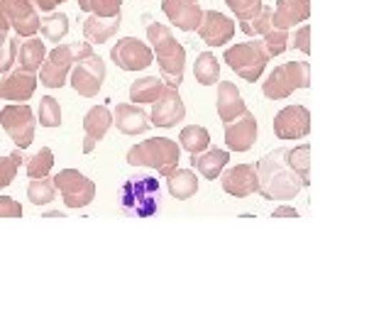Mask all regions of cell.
I'll return each mask as SVG.
<instances>
[{
  "label": "cell",
  "instance_id": "obj_30",
  "mask_svg": "<svg viewBox=\"0 0 391 330\" xmlns=\"http://www.w3.org/2000/svg\"><path fill=\"white\" fill-rule=\"evenodd\" d=\"M194 76L201 86H213V84H218L220 81V64L211 54V51H203V54L196 56Z\"/></svg>",
  "mask_w": 391,
  "mask_h": 330
},
{
  "label": "cell",
  "instance_id": "obj_31",
  "mask_svg": "<svg viewBox=\"0 0 391 330\" xmlns=\"http://www.w3.org/2000/svg\"><path fill=\"white\" fill-rule=\"evenodd\" d=\"M27 199L30 204L34 206H46L56 199V186H54V179H46V176H39V179H32L30 186H27Z\"/></svg>",
  "mask_w": 391,
  "mask_h": 330
},
{
  "label": "cell",
  "instance_id": "obj_24",
  "mask_svg": "<svg viewBox=\"0 0 391 330\" xmlns=\"http://www.w3.org/2000/svg\"><path fill=\"white\" fill-rule=\"evenodd\" d=\"M46 56V47L42 39L37 37H27V42L17 44V56H15V66L22 69V71H39Z\"/></svg>",
  "mask_w": 391,
  "mask_h": 330
},
{
  "label": "cell",
  "instance_id": "obj_22",
  "mask_svg": "<svg viewBox=\"0 0 391 330\" xmlns=\"http://www.w3.org/2000/svg\"><path fill=\"white\" fill-rule=\"evenodd\" d=\"M120 22H122V15L101 17V15L89 13L84 25H81V30H84V37L89 39L91 44H103V42H108L113 34H118Z\"/></svg>",
  "mask_w": 391,
  "mask_h": 330
},
{
  "label": "cell",
  "instance_id": "obj_43",
  "mask_svg": "<svg viewBox=\"0 0 391 330\" xmlns=\"http://www.w3.org/2000/svg\"><path fill=\"white\" fill-rule=\"evenodd\" d=\"M34 8L42 10V13H51V10H56V5L66 3V0H32Z\"/></svg>",
  "mask_w": 391,
  "mask_h": 330
},
{
  "label": "cell",
  "instance_id": "obj_8",
  "mask_svg": "<svg viewBox=\"0 0 391 330\" xmlns=\"http://www.w3.org/2000/svg\"><path fill=\"white\" fill-rule=\"evenodd\" d=\"M0 125H3V130L13 137V142L20 149H27L34 142L37 120H34L32 108L25 106V103H10V106L0 110Z\"/></svg>",
  "mask_w": 391,
  "mask_h": 330
},
{
  "label": "cell",
  "instance_id": "obj_39",
  "mask_svg": "<svg viewBox=\"0 0 391 330\" xmlns=\"http://www.w3.org/2000/svg\"><path fill=\"white\" fill-rule=\"evenodd\" d=\"M17 44H20V37H10L0 44V74H8L10 69L15 66V56H17Z\"/></svg>",
  "mask_w": 391,
  "mask_h": 330
},
{
  "label": "cell",
  "instance_id": "obj_27",
  "mask_svg": "<svg viewBox=\"0 0 391 330\" xmlns=\"http://www.w3.org/2000/svg\"><path fill=\"white\" fill-rule=\"evenodd\" d=\"M164 81L159 76H142L137 81H132L130 86V101L137 103V106H144V103H154L157 98L164 91Z\"/></svg>",
  "mask_w": 391,
  "mask_h": 330
},
{
  "label": "cell",
  "instance_id": "obj_14",
  "mask_svg": "<svg viewBox=\"0 0 391 330\" xmlns=\"http://www.w3.org/2000/svg\"><path fill=\"white\" fill-rule=\"evenodd\" d=\"M196 32L201 34V39L208 47H225V42L235 37V22L218 10H208V13H203Z\"/></svg>",
  "mask_w": 391,
  "mask_h": 330
},
{
  "label": "cell",
  "instance_id": "obj_38",
  "mask_svg": "<svg viewBox=\"0 0 391 330\" xmlns=\"http://www.w3.org/2000/svg\"><path fill=\"white\" fill-rule=\"evenodd\" d=\"M225 3H227V8L235 13L237 22L254 17L262 10V5H264V3H259V0H225Z\"/></svg>",
  "mask_w": 391,
  "mask_h": 330
},
{
  "label": "cell",
  "instance_id": "obj_15",
  "mask_svg": "<svg viewBox=\"0 0 391 330\" xmlns=\"http://www.w3.org/2000/svg\"><path fill=\"white\" fill-rule=\"evenodd\" d=\"M257 142V118L244 110L240 118L225 123V144L230 152H247Z\"/></svg>",
  "mask_w": 391,
  "mask_h": 330
},
{
  "label": "cell",
  "instance_id": "obj_40",
  "mask_svg": "<svg viewBox=\"0 0 391 330\" xmlns=\"http://www.w3.org/2000/svg\"><path fill=\"white\" fill-rule=\"evenodd\" d=\"M120 10H122V0H89V5H86V13L101 15V17L120 15Z\"/></svg>",
  "mask_w": 391,
  "mask_h": 330
},
{
  "label": "cell",
  "instance_id": "obj_44",
  "mask_svg": "<svg viewBox=\"0 0 391 330\" xmlns=\"http://www.w3.org/2000/svg\"><path fill=\"white\" fill-rule=\"evenodd\" d=\"M8 32H10V20H8V15H5L3 5H0V44L8 39Z\"/></svg>",
  "mask_w": 391,
  "mask_h": 330
},
{
  "label": "cell",
  "instance_id": "obj_18",
  "mask_svg": "<svg viewBox=\"0 0 391 330\" xmlns=\"http://www.w3.org/2000/svg\"><path fill=\"white\" fill-rule=\"evenodd\" d=\"M223 191L235 199H244V196H252L259 189V181H257V166L254 164H237L232 169H227L223 176Z\"/></svg>",
  "mask_w": 391,
  "mask_h": 330
},
{
  "label": "cell",
  "instance_id": "obj_26",
  "mask_svg": "<svg viewBox=\"0 0 391 330\" xmlns=\"http://www.w3.org/2000/svg\"><path fill=\"white\" fill-rule=\"evenodd\" d=\"M227 159H230V154H227L225 149L213 147V149H203L201 154H194L191 164H194L196 169L208 179V181H213V179H218L220 174H223Z\"/></svg>",
  "mask_w": 391,
  "mask_h": 330
},
{
  "label": "cell",
  "instance_id": "obj_2",
  "mask_svg": "<svg viewBox=\"0 0 391 330\" xmlns=\"http://www.w3.org/2000/svg\"><path fill=\"white\" fill-rule=\"evenodd\" d=\"M147 39L149 47L154 51V59L159 64L162 81L167 86H181L184 81V66H186V49L184 44L174 37V32L162 22H152L147 25Z\"/></svg>",
  "mask_w": 391,
  "mask_h": 330
},
{
  "label": "cell",
  "instance_id": "obj_17",
  "mask_svg": "<svg viewBox=\"0 0 391 330\" xmlns=\"http://www.w3.org/2000/svg\"><path fill=\"white\" fill-rule=\"evenodd\" d=\"M162 10L169 17V22L184 32H196L201 25L203 8L191 0H162Z\"/></svg>",
  "mask_w": 391,
  "mask_h": 330
},
{
  "label": "cell",
  "instance_id": "obj_9",
  "mask_svg": "<svg viewBox=\"0 0 391 330\" xmlns=\"http://www.w3.org/2000/svg\"><path fill=\"white\" fill-rule=\"evenodd\" d=\"M56 194H61V201L66 208H84L96 199V184L86 179L79 169H64L54 176Z\"/></svg>",
  "mask_w": 391,
  "mask_h": 330
},
{
  "label": "cell",
  "instance_id": "obj_29",
  "mask_svg": "<svg viewBox=\"0 0 391 330\" xmlns=\"http://www.w3.org/2000/svg\"><path fill=\"white\" fill-rule=\"evenodd\" d=\"M179 144L189 154H201L203 149H208V144H211V132L201 125H186L179 135Z\"/></svg>",
  "mask_w": 391,
  "mask_h": 330
},
{
  "label": "cell",
  "instance_id": "obj_5",
  "mask_svg": "<svg viewBox=\"0 0 391 330\" xmlns=\"http://www.w3.org/2000/svg\"><path fill=\"white\" fill-rule=\"evenodd\" d=\"M308 86H311V66H308V61H286L269 74L262 91H264V96L269 101H284L294 91L308 89Z\"/></svg>",
  "mask_w": 391,
  "mask_h": 330
},
{
  "label": "cell",
  "instance_id": "obj_23",
  "mask_svg": "<svg viewBox=\"0 0 391 330\" xmlns=\"http://www.w3.org/2000/svg\"><path fill=\"white\" fill-rule=\"evenodd\" d=\"M247 110L244 106L240 91L232 81H218V115L223 123H230V120L240 118V115Z\"/></svg>",
  "mask_w": 391,
  "mask_h": 330
},
{
  "label": "cell",
  "instance_id": "obj_47",
  "mask_svg": "<svg viewBox=\"0 0 391 330\" xmlns=\"http://www.w3.org/2000/svg\"><path fill=\"white\" fill-rule=\"evenodd\" d=\"M76 3H79V8H81V10H84V13H86V5H89V0H76Z\"/></svg>",
  "mask_w": 391,
  "mask_h": 330
},
{
  "label": "cell",
  "instance_id": "obj_10",
  "mask_svg": "<svg viewBox=\"0 0 391 330\" xmlns=\"http://www.w3.org/2000/svg\"><path fill=\"white\" fill-rule=\"evenodd\" d=\"M110 61L122 71H142L154 61V51L147 42L137 37H122L113 49H110Z\"/></svg>",
  "mask_w": 391,
  "mask_h": 330
},
{
  "label": "cell",
  "instance_id": "obj_4",
  "mask_svg": "<svg viewBox=\"0 0 391 330\" xmlns=\"http://www.w3.org/2000/svg\"><path fill=\"white\" fill-rule=\"evenodd\" d=\"M93 44L86 39V42H76V44H56L54 49L49 51V56H44L42 66H39V84L46 86V89H64L69 81V71H71L74 61L81 59V56L91 54Z\"/></svg>",
  "mask_w": 391,
  "mask_h": 330
},
{
  "label": "cell",
  "instance_id": "obj_28",
  "mask_svg": "<svg viewBox=\"0 0 391 330\" xmlns=\"http://www.w3.org/2000/svg\"><path fill=\"white\" fill-rule=\"evenodd\" d=\"M69 27H71V22H69V15L56 13V10L46 13L44 20H39V32H42V37L46 39V42H56V44H59L61 39L69 34Z\"/></svg>",
  "mask_w": 391,
  "mask_h": 330
},
{
  "label": "cell",
  "instance_id": "obj_32",
  "mask_svg": "<svg viewBox=\"0 0 391 330\" xmlns=\"http://www.w3.org/2000/svg\"><path fill=\"white\" fill-rule=\"evenodd\" d=\"M286 159H289L291 169L301 176L303 186L311 184V147L308 144H301V147H294L286 152Z\"/></svg>",
  "mask_w": 391,
  "mask_h": 330
},
{
  "label": "cell",
  "instance_id": "obj_48",
  "mask_svg": "<svg viewBox=\"0 0 391 330\" xmlns=\"http://www.w3.org/2000/svg\"><path fill=\"white\" fill-rule=\"evenodd\" d=\"M191 3H201V0H191Z\"/></svg>",
  "mask_w": 391,
  "mask_h": 330
},
{
  "label": "cell",
  "instance_id": "obj_35",
  "mask_svg": "<svg viewBox=\"0 0 391 330\" xmlns=\"http://www.w3.org/2000/svg\"><path fill=\"white\" fill-rule=\"evenodd\" d=\"M51 166H54V152H51L49 147H42L30 161H27V176L30 179L49 176Z\"/></svg>",
  "mask_w": 391,
  "mask_h": 330
},
{
  "label": "cell",
  "instance_id": "obj_25",
  "mask_svg": "<svg viewBox=\"0 0 391 330\" xmlns=\"http://www.w3.org/2000/svg\"><path fill=\"white\" fill-rule=\"evenodd\" d=\"M167 189L177 201L194 199L198 194V179L191 169H172L167 174Z\"/></svg>",
  "mask_w": 391,
  "mask_h": 330
},
{
  "label": "cell",
  "instance_id": "obj_11",
  "mask_svg": "<svg viewBox=\"0 0 391 330\" xmlns=\"http://www.w3.org/2000/svg\"><path fill=\"white\" fill-rule=\"evenodd\" d=\"M186 118V106L177 86H164L162 96L152 103L149 123L154 127H174Z\"/></svg>",
  "mask_w": 391,
  "mask_h": 330
},
{
  "label": "cell",
  "instance_id": "obj_45",
  "mask_svg": "<svg viewBox=\"0 0 391 330\" xmlns=\"http://www.w3.org/2000/svg\"><path fill=\"white\" fill-rule=\"evenodd\" d=\"M272 218H299V211L291 208V206H279L277 211H274Z\"/></svg>",
  "mask_w": 391,
  "mask_h": 330
},
{
  "label": "cell",
  "instance_id": "obj_20",
  "mask_svg": "<svg viewBox=\"0 0 391 330\" xmlns=\"http://www.w3.org/2000/svg\"><path fill=\"white\" fill-rule=\"evenodd\" d=\"M113 125L118 127L122 135H142L149 130V118L137 103H120L113 113Z\"/></svg>",
  "mask_w": 391,
  "mask_h": 330
},
{
  "label": "cell",
  "instance_id": "obj_42",
  "mask_svg": "<svg viewBox=\"0 0 391 330\" xmlns=\"http://www.w3.org/2000/svg\"><path fill=\"white\" fill-rule=\"evenodd\" d=\"M0 218H22V206L10 196H0Z\"/></svg>",
  "mask_w": 391,
  "mask_h": 330
},
{
  "label": "cell",
  "instance_id": "obj_46",
  "mask_svg": "<svg viewBox=\"0 0 391 330\" xmlns=\"http://www.w3.org/2000/svg\"><path fill=\"white\" fill-rule=\"evenodd\" d=\"M42 218H64V216H61V213H59V211H51V213H44V216H42Z\"/></svg>",
  "mask_w": 391,
  "mask_h": 330
},
{
  "label": "cell",
  "instance_id": "obj_34",
  "mask_svg": "<svg viewBox=\"0 0 391 330\" xmlns=\"http://www.w3.org/2000/svg\"><path fill=\"white\" fill-rule=\"evenodd\" d=\"M37 123L44 127H59L61 125V106L56 98L44 96L39 98V110H37Z\"/></svg>",
  "mask_w": 391,
  "mask_h": 330
},
{
  "label": "cell",
  "instance_id": "obj_1",
  "mask_svg": "<svg viewBox=\"0 0 391 330\" xmlns=\"http://www.w3.org/2000/svg\"><path fill=\"white\" fill-rule=\"evenodd\" d=\"M286 152L289 149H274L267 157H262L257 161V181H259V189L257 194H262L269 201H289L296 199L299 191L303 189L301 176L291 169L289 159H286Z\"/></svg>",
  "mask_w": 391,
  "mask_h": 330
},
{
  "label": "cell",
  "instance_id": "obj_6",
  "mask_svg": "<svg viewBox=\"0 0 391 330\" xmlns=\"http://www.w3.org/2000/svg\"><path fill=\"white\" fill-rule=\"evenodd\" d=\"M225 64L244 81H259V76L264 74V66L269 61V54L264 51L262 42H242V44H232L225 49Z\"/></svg>",
  "mask_w": 391,
  "mask_h": 330
},
{
  "label": "cell",
  "instance_id": "obj_12",
  "mask_svg": "<svg viewBox=\"0 0 391 330\" xmlns=\"http://www.w3.org/2000/svg\"><path fill=\"white\" fill-rule=\"evenodd\" d=\"M274 132L279 140H301L311 132V110L306 106H286L274 118Z\"/></svg>",
  "mask_w": 391,
  "mask_h": 330
},
{
  "label": "cell",
  "instance_id": "obj_41",
  "mask_svg": "<svg viewBox=\"0 0 391 330\" xmlns=\"http://www.w3.org/2000/svg\"><path fill=\"white\" fill-rule=\"evenodd\" d=\"M291 42V39H289ZM294 44L296 49L299 51H303V54H311V27L308 25H301L299 30H296V34H294Z\"/></svg>",
  "mask_w": 391,
  "mask_h": 330
},
{
  "label": "cell",
  "instance_id": "obj_3",
  "mask_svg": "<svg viewBox=\"0 0 391 330\" xmlns=\"http://www.w3.org/2000/svg\"><path fill=\"white\" fill-rule=\"evenodd\" d=\"M181 157V144L167 137H152V140L137 142L135 147L127 149V164L130 166H149L157 169L162 176H167L172 169H177Z\"/></svg>",
  "mask_w": 391,
  "mask_h": 330
},
{
  "label": "cell",
  "instance_id": "obj_7",
  "mask_svg": "<svg viewBox=\"0 0 391 330\" xmlns=\"http://www.w3.org/2000/svg\"><path fill=\"white\" fill-rule=\"evenodd\" d=\"M103 81H106V61H103L98 54L91 51V54H86L74 61L69 84H71V89L79 96H84V98L98 96Z\"/></svg>",
  "mask_w": 391,
  "mask_h": 330
},
{
  "label": "cell",
  "instance_id": "obj_21",
  "mask_svg": "<svg viewBox=\"0 0 391 330\" xmlns=\"http://www.w3.org/2000/svg\"><path fill=\"white\" fill-rule=\"evenodd\" d=\"M311 15V0H277L272 22L279 30H291L299 22H306Z\"/></svg>",
  "mask_w": 391,
  "mask_h": 330
},
{
  "label": "cell",
  "instance_id": "obj_37",
  "mask_svg": "<svg viewBox=\"0 0 391 330\" xmlns=\"http://www.w3.org/2000/svg\"><path fill=\"white\" fill-rule=\"evenodd\" d=\"M22 164V157L20 154H10V157H0V189L10 186L17 176V169Z\"/></svg>",
  "mask_w": 391,
  "mask_h": 330
},
{
  "label": "cell",
  "instance_id": "obj_16",
  "mask_svg": "<svg viewBox=\"0 0 391 330\" xmlns=\"http://www.w3.org/2000/svg\"><path fill=\"white\" fill-rule=\"evenodd\" d=\"M37 74L34 71H22V69H15V71H8L0 81V98L3 101H15V103H25L30 101L32 94L37 91Z\"/></svg>",
  "mask_w": 391,
  "mask_h": 330
},
{
  "label": "cell",
  "instance_id": "obj_36",
  "mask_svg": "<svg viewBox=\"0 0 391 330\" xmlns=\"http://www.w3.org/2000/svg\"><path fill=\"white\" fill-rule=\"evenodd\" d=\"M262 44H264V51L272 56L284 54L286 47H289V30H279V27H272L267 34H262Z\"/></svg>",
  "mask_w": 391,
  "mask_h": 330
},
{
  "label": "cell",
  "instance_id": "obj_13",
  "mask_svg": "<svg viewBox=\"0 0 391 330\" xmlns=\"http://www.w3.org/2000/svg\"><path fill=\"white\" fill-rule=\"evenodd\" d=\"M5 15L10 20V27L17 37H34L39 32V10L34 8L32 0H0Z\"/></svg>",
  "mask_w": 391,
  "mask_h": 330
},
{
  "label": "cell",
  "instance_id": "obj_33",
  "mask_svg": "<svg viewBox=\"0 0 391 330\" xmlns=\"http://www.w3.org/2000/svg\"><path fill=\"white\" fill-rule=\"evenodd\" d=\"M272 15H274V10L269 8V5H262V10L254 17L240 22V30L247 34V37H262V34H267L274 27Z\"/></svg>",
  "mask_w": 391,
  "mask_h": 330
},
{
  "label": "cell",
  "instance_id": "obj_19",
  "mask_svg": "<svg viewBox=\"0 0 391 330\" xmlns=\"http://www.w3.org/2000/svg\"><path fill=\"white\" fill-rule=\"evenodd\" d=\"M110 125H113V113L108 110V106H93L84 118V130H86V140H84V154H91L98 140L108 135Z\"/></svg>",
  "mask_w": 391,
  "mask_h": 330
}]
</instances>
